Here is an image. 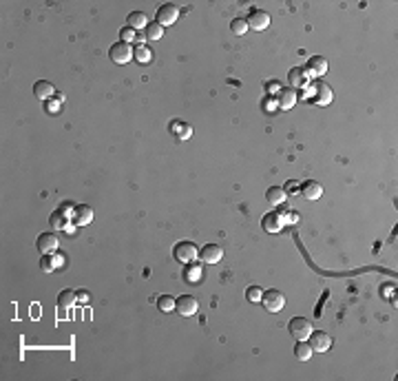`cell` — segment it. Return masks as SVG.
<instances>
[{"label":"cell","instance_id":"d6a6232c","mask_svg":"<svg viewBox=\"0 0 398 381\" xmlns=\"http://www.w3.org/2000/svg\"><path fill=\"white\" fill-rule=\"evenodd\" d=\"M119 38H122V42H129L131 44V40L135 38V29H131V27H124V29L119 31Z\"/></svg>","mask_w":398,"mask_h":381},{"label":"cell","instance_id":"83f0119b","mask_svg":"<svg viewBox=\"0 0 398 381\" xmlns=\"http://www.w3.org/2000/svg\"><path fill=\"white\" fill-rule=\"evenodd\" d=\"M230 29L237 33V36H243L245 31H248V20H243V18H235L230 23Z\"/></svg>","mask_w":398,"mask_h":381},{"label":"cell","instance_id":"8992f818","mask_svg":"<svg viewBox=\"0 0 398 381\" xmlns=\"http://www.w3.org/2000/svg\"><path fill=\"white\" fill-rule=\"evenodd\" d=\"M197 308H199V304H197V299L192 297V295H182V297L175 299V310H177L182 317L195 315Z\"/></svg>","mask_w":398,"mask_h":381},{"label":"cell","instance_id":"ba28073f","mask_svg":"<svg viewBox=\"0 0 398 381\" xmlns=\"http://www.w3.org/2000/svg\"><path fill=\"white\" fill-rule=\"evenodd\" d=\"M179 18V9L172 3H166V5H162L157 9V23L162 25V27H168V25H172L175 20Z\"/></svg>","mask_w":398,"mask_h":381},{"label":"cell","instance_id":"6da1fadb","mask_svg":"<svg viewBox=\"0 0 398 381\" xmlns=\"http://www.w3.org/2000/svg\"><path fill=\"white\" fill-rule=\"evenodd\" d=\"M303 98H308L310 102H314L318 106H325V104L332 102V89L323 82H312V84L305 86Z\"/></svg>","mask_w":398,"mask_h":381},{"label":"cell","instance_id":"ac0fdd59","mask_svg":"<svg viewBox=\"0 0 398 381\" xmlns=\"http://www.w3.org/2000/svg\"><path fill=\"white\" fill-rule=\"evenodd\" d=\"M33 96H36L38 100L51 98L53 96V84L49 82V80H38V82L33 84Z\"/></svg>","mask_w":398,"mask_h":381},{"label":"cell","instance_id":"7402d4cb","mask_svg":"<svg viewBox=\"0 0 398 381\" xmlns=\"http://www.w3.org/2000/svg\"><path fill=\"white\" fill-rule=\"evenodd\" d=\"M146 25H148V20H146L144 11L129 13V27H131V29H146Z\"/></svg>","mask_w":398,"mask_h":381},{"label":"cell","instance_id":"9c48e42d","mask_svg":"<svg viewBox=\"0 0 398 381\" xmlns=\"http://www.w3.org/2000/svg\"><path fill=\"white\" fill-rule=\"evenodd\" d=\"M248 27H252L255 31H263L270 27V13L263 9H252L248 16Z\"/></svg>","mask_w":398,"mask_h":381},{"label":"cell","instance_id":"ffe728a7","mask_svg":"<svg viewBox=\"0 0 398 381\" xmlns=\"http://www.w3.org/2000/svg\"><path fill=\"white\" fill-rule=\"evenodd\" d=\"M58 304L62 306V308H73V306L78 304V293H76V290H71V288L62 290V293L58 295Z\"/></svg>","mask_w":398,"mask_h":381},{"label":"cell","instance_id":"e575fe53","mask_svg":"<svg viewBox=\"0 0 398 381\" xmlns=\"http://www.w3.org/2000/svg\"><path fill=\"white\" fill-rule=\"evenodd\" d=\"M53 259H56V268H58V266H62V264H64V257H62V255H53Z\"/></svg>","mask_w":398,"mask_h":381},{"label":"cell","instance_id":"cb8c5ba5","mask_svg":"<svg viewBox=\"0 0 398 381\" xmlns=\"http://www.w3.org/2000/svg\"><path fill=\"white\" fill-rule=\"evenodd\" d=\"M170 131L172 133H177L182 140H188L192 136V126L190 124H184V122H179V120H175V122L170 124Z\"/></svg>","mask_w":398,"mask_h":381},{"label":"cell","instance_id":"7a4b0ae2","mask_svg":"<svg viewBox=\"0 0 398 381\" xmlns=\"http://www.w3.org/2000/svg\"><path fill=\"white\" fill-rule=\"evenodd\" d=\"M288 330H290V335L298 342V339H308L314 328H312L310 319H305V317H292L290 324H288Z\"/></svg>","mask_w":398,"mask_h":381},{"label":"cell","instance_id":"f1b7e54d","mask_svg":"<svg viewBox=\"0 0 398 381\" xmlns=\"http://www.w3.org/2000/svg\"><path fill=\"white\" fill-rule=\"evenodd\" d=\"M261 297H263V290L259 288V286H250L248 290H245V299H248V302H261Z\"/></svg>","mask_w":398,"mask_h":381},{"label":"cell","instance_id":"44dd1931","mask_svg":"<svg viewBox=\"0 0 398 381\" xmlns=\"http://www.w3.org/2000/svg\"><path fill=\"white\" fill-rule=\"evenodd\" d=\"M133 58H135L137 62L146 64V62H151V60H153V53H151V49L144 42H139L137 47H133Z\"/></svg>","mask_w":398,"mask_h":381},{"label":"cell","instance_id":"d6986e66","mask_svg":"<svg viewBox=\"0 0 398 381\" xmlns=\"http://www.w3.org/2000/svg\"><path fill=\"white\" fill-rule=\"evenodd\" d=\"M312 346L308 344V339H298L296 346H294V357L298 359V362H308V359L312 357Z\"/></svg>","mask_w":398,"mask_h":381},{"label":"cell","instance_id":"2e32d148","mask_svg":"<svg viewBox=\"0 0 398 381\" xmlns=\"http://www.w3.org/2000/svg\"><path fill=\"white\" fill-rule=\"evenodd\" d=\"M73 219H76L78 226L91 224V222H93V209H91L89 204H80V206H76V215H73Z\"/></svg>","mask_w":398,"mask_h":381},{"label":"cell","instance_id":"484cf974","mask_svg":"<svg viewBox=\"0 0 398 381\" xmlns=\"http://www.w3.org/2000/svg\"><path fill=\"white\" fill-rule=\"evenodd\" d=\"M49 224H51V229H56V231L64 229V226H66V213H62V211H56V213H51V217H49Z\"/></svg>","mask_w":398,"mask_h":381},{"label":"cell","instance_id":"3957f363","mask_svg":"<svg viewBox=\"0 0 398 381\" xmlns=\"http://www.w3.org/2000/svg\"><path fill=\"white\" fill-rule=\"evenodd\" d=\"M197 255H199V251L192 242H177L175 249H172V257H175L177 262H182V264L195 262Z\"/></svg>","mask_w":398,"mask_h":381},{"label":"cell","instance_id":"603a6c76","mask_svg":"<svg viewBox=\"0 0 398 381\" xmlns=\"http://www.w3.org/2000/svg\"><path fill=\"white\" fill-rule=\"evenodd\" d=\"M265 199H268L270 204H275V206H279L285 199V193H283V189L281 186H270L268 191H265Z\"/></svg>","mask_w":398,"mask_h":381},{"label":"cell","instance_id":"f546056e","mask_svg":"<svg viewBox=\"0 0 398 381\" xmlns=\"http://www.w3.org/2000/svg\"><path fill=\"white\" fill-rule=\"evenodd\" d=\"M40 268H42L44 273H51V271H56V259H53L49 253L46 255H42V259H40Z\"/></svg>","mask_w":398,"mask_h":381},{"label":"cell","instance_id":"d590c367","mask_svg":"<svg viewBox=\"0 0 398 381\" xmlns=\"http://www.w3.org/2000/svg\"><path fill=\"white\" fill-rule=\"evenodd\" d=\"M279 89V82H270L268 84V91H277Z\"/></svg>","mask_w":398,"mask_h":381},{"label":"cell","instance_id":"9a60e30c","mask_svg":"<svg viewBox=\"0 0 398 381\" xmlns=\"http://www.w3.org/2000/svg\"><path fill=\"white\" fill-rule=\"evenodd\" d=\"M288 82L292 84V89H305L310 82H308V73H305V69L303 66H294V69H290V73H288Z\"/></svg>","mask_w":398,"mask_h":381},{"label":"cell","instance_id":"5bb4252c","mask_svg":"<svg viewBox=\"0 0 398 381\" xmlns=\"http://www.w3.org/2000/svg\"><path fill=\"white\" fill-rule=\"evenodd\" d=\"M301 195L305 199H310V202H314V199H318L323 195V186L314 182V180H305V182L301 184Z\"/></svg>","mask_w":398,"mask_h":381},{"label":"cell","instance_id":"7c38bea8","mask_svg":"<svg viewBox=\"0 0 398 381\" xmlns=\"http://www.w3.org/2000/svg\"><path fill=\"white\" fill-rule=\"evenodd\" d=\"M263 229L268 231V233H277V231H281L283 226H285V213L283 211H279V213H268V215L263 217Z\"/></svg>","mask_w":398,"mask_h":381},{"label":"cell","instance_id":"4dcf8cb0","mask_svg":"<svg viewBox=\"0 0 398 381\" xmlns=\"http://www.w3.org/2000/svg\"><path fill=\"white\" fill-rule=\"evenodd\" d=\"M283 193L285 195H296V193H301V184L294 182V180H290V182L283 186Z\"/></svg>","mask_w":398,"mask_h":381},{"label":"cell","instance_id":"8fae6325","mask_svg":"<svg viewBox=\"0 0 398 381\" xmlns=\"http://www.w3.org/2000/svg\"><path fill=\"white\" fill-rule=\"evenodd\" d=\"M58 244H60V239L56 233H42V235L36 239V246L42 255H46V253H51V251H58Z\"/></svg>","mask_w":398,"mask_h":381},{"label":"cell","instance_id":"52a82bcc","mask_svg":"<svg viewBox=\"0 0 398 381\" xmlns=\"http://www.w3.org/2000/svg\"><path fill=\"white\" fill-rule=\"evenodd\" d=\"M310 339V346L314 352H328L332 348V337L328 332H321V330H312V335L308 337Z\"/></svg>","mask_w":398,"mask_h":381},{"label":"cell","instance_id":"5b68a950","mask_svg":"<svg viewBox=\"0 0 398 381\" xmlns=\"http://www.w3.org/2000/svg\"><path fill=\"white\" fill-rule=\"evenodd\" d=\"M261 302H263V306H265V308H268L270 312H279V310L283 308V304H285V297H283V293H281V290L270 288V290H265V293H263Z\"/></svg>","mask_w":398,"mask_h":381},{"label":"cell","instance_id":"1f68e13d","mask_svg":"<svg viewBox=\"0 0 398 381\" xmlns=\"http://www.w3.org/2000/svg\"><path fill=\"white\" fill-rule=\"evenodd\" d=\"M186 277H188L190 284H197L199 279H202V268H199V266H192V268H188V273H186Z\"/></svg>","mask_w":398,"mask_h":381},{"label":"cell","instance_id":"30bf717a","mask_svg":"<svg viewBox=\"0 0 398 381\" xmlns=\"http://www.w3.org/2000/svg\"><path fill=\"white\" fill-rule=\"evenodd\" d=\"M199 257H202V262L206 264H217L221 262L223 257V249L219 244H206L202 251H199Z\"/></svg>","mask_w":398,"mask_h":381},{"label":"cell","instance_id":"e0dca14e","mask_svg":"<svg viewBox=\"0 0 398 381\" xmlns=\"http://www.w3.org/2000/svg\"><path fill=\"white\" fill-rule=\"evenodd\" d=\"M294 104H296V89H292V86L281 89V93H279V106L281 109H292Z\"/></svg>","mask_w":398,"mask_h":381},{"label":"cell","instance_id":"4fadbf2b","mask_svg":"<svg viewBox=\"0 0 398 381\" xmlns=\"http://www.w3.org/2000/svg\"><path fill=\"white\" fill-rule=\"evenodd\" d=\"M305 69V73L308 76H323L325 71H328V60H325L323 56H312L310 60H308V66H303Z\"/></svg>","mask_w":398,"mask_h":381},{"label":"cell","instance_id":"836d02e7","mask_svg":"<svg viewBox=\"0 0 398 381\" xmlns=\"http://www.w3.org/2000/svg\"><path fill=\"white\" fill-rule=\"evenodd\" d=\"M89 293H86V290H78V302H82V304H86V302H89Z\"/></svg>","mask_w":398,"mask_h":381},{"label":"cell","instance_id":"277c9868","mask_svg":"<svg viewBox=\"0 0 398 381\" xmlns=\"http://www.w3.org/2000/svg\"><path fill=\"white\" fill-rule=\"evenodd\" d=\"M109 56L113 62H117V64H126L129 60L133 58V47L129 42H115V44H111V51H109Z\"/></svg>","mask_w":398,"mask_h":381},{"label":"cell","instance_id":"d4e9b609","mask_svg":"<svg viewBox=\"0 0 398 381\" xmlns=\"http://www.w3.org/2000/svg\"><path fill=\"white\" fill-rule=\"evenodd\" d=\"M164 36V27L159 23H148L146 25V38L148 40H159Z\"/></svg>","mask_w":398,"mask_h":381},{"label":"cell","instance_id":"4316f807","mask_svg":"<svg viewBox=\"0 0 398 381\" xmlns=\"http://www.w3.org/2000/svg\"><path fill=\"white\" fill-rule=\"evenodd\" d=\"M157 308L159 310H175V297H170V295H159L157 297Z\"/></svg>","mask_w":398,"mask_h":381}]
</instances>
